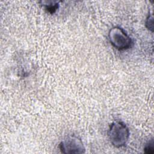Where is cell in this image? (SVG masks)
I'll use <instances>...</instances> for the list:
<instances>
[{
  "instance_id": "cell-6",
  "label": "cell",
  "mask_w": 154,
  "mask_h": 154,
  "mask_svg": "<svg viewBox=\"0 0 154 154\" xmlns=\"http://www.w3.org/2000/svg\"><path fill=\"white\" fill-rule=\"evenodd\" d=\"M153 16L152 15H150L147 17L146 21V26L149 29H150L152 31H153Z\"/></svg>"
},
{
  "instance_id": "cell-4",
  "label": "cell",
  "mask_w": 154,
  "mask_h": 154,
  "mask_svg": "<svg viewBox=\"0 0 154 154\" xmlns=\"http://www.w3.org/2000/svg\"><path fill=\"white\" fill-rule=\"evenodd\" d=\"M44 7L48 12L51 13H54L58 9V4L57 2L54 3V2H48V4H44Z\"/></svg>"
},
{
  "instance_id": "cell-3",
  "label": "cell",
  "mask_w": 154,
  "mask_h": 154,
  "mask_svg": "<svg viewBox=\"0 0 154 154\" xmlns=\"http://www.w3.org/2000/svg\"><path fill=\"white\" fill-rule=\"evenodd\" d=\"M60 149L64 153H83L85 149L81 140L75 135L66 137L60 144Z\"/></svg>"
},
{
  "instance_id": "cell-5",
  "label": "cell",
  "mask_w": 154,
  "mask_h": 154,
  "mask_svg": "<svg viewBox=\"0 0 154 154\" xmlns=\"http://www.w3.org/2000/svg\"><path fill=\"white\" fill-rule=\"evenodd\" d=\"M153 140H152L151 141H149V143L148 144H147L144 149V151L145 153H148V154H152L154 152V150H153Z\"/></svg>"
},
{
  "instance_id": "cell-1",
  "label": "cell",
  "mask_w": 154,
  "mask_h": 154,
  "mask_svg": "<svg viewBox=\"0 0 154 154\" xmlns=\"http://www.w3.org/2000/svg\"><path fill=\"white\" fill-rule=\"evenodd\" d=\"M129 135V130L123 122L115 121L110 125L108 136L110 143L115 147H123L128 142Z\"/></svg>"
},
{
  "instance_id": "cell-2",
  "label": "cell",
  "mask_w": 154,
  "mask_h": 154,
  "mask_svg": "<svg viewBox=\"0 0 154 154\" xmlns=\"http://www.w3.org/2000/svg\"><path fill=\"white\" fill-rule=\"evenodd\" d=\"M108 38L113 47L119 51L128 49L132 44V40L130 36L123 29L119 26H114L110 29Z\"/></svg>"
}]
</instances>
